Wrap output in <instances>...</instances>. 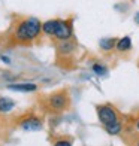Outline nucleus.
Masks as SVG:
<instances>
[{"label":"nucleus","mask_w":139,"mask_h":146,"mask_svg":"<svg viewBox=\"0 0 139 146\" xmlns=\"http://www.w3.org/2000/svg\"><path fill=\"white\" fill-rule=\"evenodd\" d=\"M42 24L37 18H25L17 25L14 37L19 43H30L41 35Z\"/></svg>","instance_id":"nucleus-1"},{"label":"nucleus","mask_w":139,"mask_h":146,"mask_svg":"<svg viewBox=\"0 0 139 146\" xmlns=\"http://www.w3.org/2000/svg\"><path fill=\"white\" fill-rule=\"evenodd\" d=\"M48 108L54 112H61L66 108H69V96L66 91H58L54 92L48 97Z\"/></svg>","instance_id":"nucleus-2"},{"label":"nucleus","mask_w":139,"mask_h":146,"mask_svg":"<svg viewBox=\"0 0 139 146\" xmlns=\"http://www.w3.org/2000/svg\"><path fill=\"white\" fill-rule=\"evenodd\" d=\"M97 118L103 125H109L118 121V113L114 108H111L108 104H102V106H97Z\"/></svg>","instance_id":"nucleus-3"},{"label":"nucleus","mask_w":139,"mask_h":146,"mask_svg":"<svg viewBox=\"0 0 139 146\" xmlns=\"http://www.w3.org/2000/svg\"><path fill=\"white\" fill-rule=\"evenodd\" d=\"M74 36V29H72V24L69 21H63V19H58V24H57V30H55V35L54 37L57 39L58 42L61 40H69Z\"/></svg>","instance_id":"nucleus-4"},{"label":"nucleus","mask_w":139,"mask_h":146,"mask_svg":"<svg viewBox=\"0 0 139 146\" xmlns=\"http://www.w3.org/2000/svg\"><path fill=\"white\" fill-rule=\"evenodd\" d=\"M75 49H76V45H75V42H72V39H69V40H61L57 46V52L61 57L72 55L75 52Z\"/></svg>","instance_id":"nucleus-5"},{"label":"nucleus","mask_w":139,"mask_h":146,"mask_svg":"<svg viewBox=\"0 0 139 146\" xmlns=\"http://www.w3.org/2000/svg\"><path fill=\"white\" fill-rule=\"evenodd\" d=\"M21 127L25 131H39L42 128V121L36 116H29L21 122Z\"/></svg>","instance_id":"nucleus-6"},{"label":"nucleus","mask_w":139,"mask_h":146,"mask_svg":"<svg viewBox=\"0 0 139 146\" xmlns=\"http://www.w3.org/2000/svg\"><path fill=\"white\" fill-rule=\"evenodd\" d=\"M36 88L37 87L31 82H17V84H9L8 85V90L19 91V92H31V91H36Z\"/></svg>","instance_id":"nucleus-7"},{"label":"nucleus","mask_w":139,"mask_h":146,"mask_svg":"<svg viewBox=\"0 0 139 146\" xmlns=\"http://www.w3.org/2000/svg\"><path fill=\"white\" fill-rule=\"evenodd\" d=\"M57 24H58V19H48V21H45L42 24V31L45 33L46 36L54 37L55 30H57Z\"/></svg>","instance_id":"nucleus-8"},{"label":"nucleus","mask_w":139,"mask_h":146,"mask_svg":"<svg viewBox=\"0 0 139 146\" xmlns=\"http://www.w3.org/2000/svg\"><path fill=\"white\" fill-rule=\"evenodd\" d=\"M117 40L118 39H115V37H103V39H100V42H99V46H100L102 51L109 52L112 49H115Z\"/></svg>","instance_id":"nucleus-9"},{"label":"nucleus","mask_w":139,"mask_h":146,"mask_svg":"<svg viewBox=\"0 0 139 146\" xmlns=\"http://www.w3.org/2000/svg\"><path fill=\"white\" fill-rule=\"evenodd\" d=\"M115 49L118 52H127L132 49V39L129 36H124L121 39L117 40V45H115Z\"/></svg>","instance_id":"nucleus-10"},{"label":"nucleus","mask_w":139,"mask_h":146,"mask_svg":"<svg viewBox=\"0 0 139 146\" xmlns=\"http://www.w3.org/2000/svg\"><path fill=\"white\" fill-rule=\"evenodd\" d=\"M105 131H106L108 134H111V136L121 134V131H123V124H121V121L118 119V121L112 122V124H109V125H105Z\"/></svg>","instance_id":"nucleus-11"},{"label":"nucleus","mask_w":139,"mask_h":146,"mask_svg":"<svg viewBox=\"0 0 139 146\" xmlns=\"http://www.w3.org/2000/svg\"><path fill=\"white\" fill-rule=\"evenodd\" d=\"M15 106V102L12 100V98H8V97H0V112L2 113H6V112H9L14 109Z\"/></svg>","instance_id":"nucleus-12"},{"label":"nucleus","mask_w":139,"mask_h":146,"mask_svg":"<svg viewBox=\"0 0 139 146\" xmlns=\"http://www.w3.org/2000/svg\"><path fill=\"white\" fill-rule=\"evenodd\" d=\"M106 66H103V64H100V63H94L91 66V72L93 73H96L97 76H105L106 75Z\"/></svg>","instance_id":"nucleus-13"},{"label":"nucleus","mask_w":139,"mask_h":146,"mask_svg":"<svg viewBox=\"0 0 139 146\" xmlns=\"http://www.w3.org/2000/svg\"><path fill=\"white\" fill-rule=\"evenodd\" d=\"M54 146H72V143L67 140V139H60L54 143Z\"/></svg>","instance_id":"nucleus-14"},{"label":"nucleus","mask_w":139,"mask_h":146,"mask_svg":"<svg viewBox=\"0 0 139 146\" xmlns=\"http://www.w3.org/2000/svg\"><path fill=\"white\" fill-rule=\"evenodd\" d=\"M2 60H3L5 63H9V58H8V57H2Z\"/></svg>","instance_id":"nucleus-15"},{"label":"nucleus","mask_w":139,"mask_h":146,"mask_svg":"<svg viewBox=\"0 0 139 146\" xmlns=\"http://www.w3.org/2000/svg\"><path fill=\"white\" fill-rule=\"evenodd\" d=\"M136 130L139 131V119H138V122H136Z\"/></svg>","instance_id":"nucleus-16"},{"label":"nucleus","mask_w":139,"mask_h":146,"mask_svg":"<svg viewBox=\"0 0 139 146\" xmlns=\"http://www.w3.org/2000/svg\"><path fill=\"white\" fill-rule=\"evenodd\" d=\"M136 21H138V24H139V14H136Z\"/></svg>","instance_id":"nucleus-17"},{"label":"nucleus","mask_w":139,"mask_h":146,"mask_svg":"<svg viewBox=\"0 0 139 146\" xmlns=\"http://www.w3.org/2000/svg\"><path fill=\"white\" fill-rule=\"evenodd\" d=\"M136 146H139V140H138V143H136Z\"/></svg>","instance_id":"nucleus-18"}]
</instances>
